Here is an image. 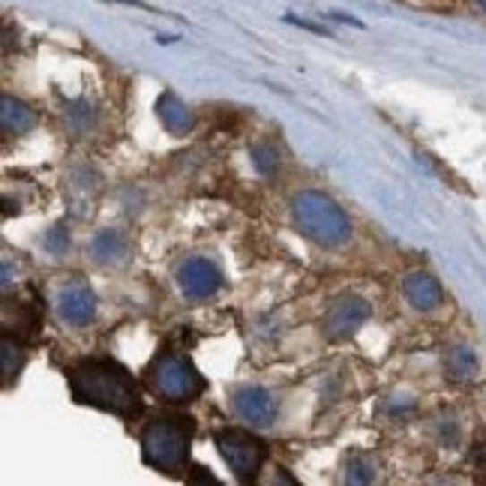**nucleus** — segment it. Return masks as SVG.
<instances>
[{
  "label": "nucleus",
  "mask_w": 486,
  "mask_h": 486,
  "mask_svg": "<svg viewBox=\"0 0 486 486\" xmlns=\"http://www.w3.org/2000/svg\"><path fill=\"white\" fill-rule=\"evenodd\" d=\"M195 421L186 414H157L141 430V459L162 474H183L190 463Z\"/></svg>",
  "instance_id": "nucleus-2"
},
{
  "label": "nucleus",
  "mask_w": 486,
  "mask_h": 486,
  "mask_svg": "<svg viewBox=\"0 0 486 486\" xmlns=\"http://www.w3.org/2000/svg\"><path fill=\"white\" fill-rule=\"evenodd\" d=\"M0 357H4V375H6V381H13L15 375L21 372V363H24V352H21L19 339H13L10 334H4V343H0Z\"/></svg>",
  "instance_id": "nucleus-15"
},
{
  "label": "nucleus",
  "mask_w": 486,
  "mask_h": 486,
  "mask_svg": "<svg viewBox=\"0 0 486 486\" xmlns=\"http://www.w3.org/2000/svg\"><path fill=\"white\" fill-rule=\"evenodd\" d=\"M46 246L55 255H64V250L70 246V234H66V228L64 226H55L51 232L46 234Z\"/></svg>",
  "instance_id": "nucleus-18"
},
{
  "label": "nucleus",
  "mask_w": 486,
  "mask_h": 486,
  "mask_svg": "<svg viewBox=\"0 0 486 486\" xmlns=\"http://www.w3.org/2000/svg\"><path fill=\"white\" fill-rule=\"evenodd\" d=\"M190 481H192V483H204V481H208V483H217V477H213V474H204V468H199V474H192Z\"/></svg>",
  "instance_id": "nucleus-21"
},
{
  "label": "nucleus",
  "mask_w": 486,
  "mask_h": 486,
  "mask_svg": "<svg viewBox=\"0 0 486 486\" xmlns=\"http://www.w3.org/2000/svg\"><path fill=\"white\" fill-rule=\"evenodd\" d=\"M252 166H255V172H261V175H274L277 168H279V153L274 144H255L252 148Z\"/></svg>",
  "instance_id": "nucleus-17"
},
{
  "label": "nucleus",
  "mask_w": 486,
  "mask_h": 486,
  "mask_svg": "<svg viewBox=\"0 0 486 486\" xmlns=\"http://www.w3.org/2000/svg\"><path fill=\"white\" fill-rule=\"evenodd\" d=\"M0 124H4V132H30L37 126V115L30 112V106H24L21 99L4 97L0 99Z\"/></svg>",
  "instance_id": "nucleus-12"
},
{
  "label": "nucleus",
  "mask_w": 486,
  "mask_h": 486,
  "mask_svg": "<svg viewBox=\"0 0 486 486\" xmlns=\"http://www.w3.org/2000/svg\"><path fill=\"white\" fill-rule=\"evenodd\" d=\"M232 399H234L237 414H241L246 423L259 426V430H264V426L274 423V417H277V403H274V396H270L264 388H255V385L234 388Z\"/></svg>",
  "instance_id": "nucleus-8"
},
{
  "label": "nucleus",
  "mask_w": 486,
  "mask_h": 486,
  "mask_svg": "<svg viewBox=\"0 0 486 486\" xmlns=\"http://www.w3.org/2000/svg\"><path fill=\"white\" fill-rule=\"evenodd\" d=\"M213 441H217V450L223 454L226 463L232 465L237 481L250 483L259 477L264 459H268V445H264L261 439H255L252 432H246V430L226 426V430L213 432Z\"/></svg>",
  "instance_id": "nucleus-5"
},
{
  "label": "nucleus",
  "mask_w": 486,
  "mask_h": 486,
  "mask_svg": "<svg viewBox=\"0 0 486 486\" xmlns=\"http://www.w3.org/2000/svg\"><path fill=\"white\" fill-rule=\"evenodd\" d=\"M472 459H474V465L481 468V472H486V445H477V448H474V454H472Z\"/></svg>",
  "instance_id": "nucleus-20"
},
{
  "label": "nucleus",
  "mask_w": 486,
  "mask_h": 486,
  "mask_svg": "<svg viewBox=\"0 0 486 486\" xmlns=\"http://www.w3.org/2000/svg\"><path fill=\"white\" fill-rule=\"evenodd\" d=\"M117 4H126V6H139V10H153V6H148L144 0H117Z\"/></svg>",
  "instance_id": "nucleus-23"
},
{
  "label": "nucleus",
  "mask_w": 486,
  "mask_h": 486,
  "mask_svg": "<svg viewBox=\"0 0 486 486\" xmlns=\"http://www.w3.org/2000/svg\"><path fill=\"white\" fill-rule=\"evenodd\" d=\"M370 303L363 301L361 294H345L330 306L328 315L321 321V330L330 343H343V339H352L357 330L363 328V321L370 319Z\"/></svg>",
  "instance_id": "nucleus-6"
},
{
  "label": "nucleus",
  "mask_w": 486,
  "mask_h": 486,
  "mask_svg": "<svg viewBox=\"0 0 486 486\" xmlns=\"http://www.w3.org/2000/svg\"><path fill=\"white\" fill-rule=\"evenodd\" d=\"M474 4H477V6H481V10L486 13V0H474Z\"/></svg>",
  "instance_id": "nucleus-24"
},
{
  "label": "nucleus",
  "mask_w": 486,
  "mask_h": 486,
  "mask_svg": "<svg viewBox=\"0 0 486 486\" xmlns=\"http://www.w3.org/2000/svg\"><path fill=\"white\" fill-rule=\"evenodd\" d=\"M57 312H61V319L66 324L81 328V324L93 321V315H97V297H93L90 288L70 286V288H64L61 297H57Z\"/></svg>",
  "instance_id": "nucleus-9"
},
{
  "label": "nucleus",
  "mask_w": 486,
  "mask_h": 486,
  "mask_svg": "<svg viewBox=\"0 0 486 486\" xmlns=\"http://www.w3.org/2000/svg\"><path fill=\"white\" fill-rule=\"evenodd\" d=\"M130 252V243L121 232H99L90 243V255L99 264H121Z\"/></svg>",
  "instance_id": "nucleus-13"
},
{
  "label": "nucleus",
  "mask_w": 486,
  "mask_h": 486,
  "mask_svg": "<svg viewBox=\"0 0 486 486\" xmlns=\"http://www.w3.org/2000/svg\"><path fill=\"white\" fill-rule=\"evenodd\" d=\"M148 381L153 394L162 396L166 403H192V399H199L208 390L204 375L195 370L190 357L177 352H162L153 357Z\"/></svg>",
  "instance_id": "nucleus-4"
},
{
  "label": "nucleus",
  "mask_w": 486,
  "mask_h": 486,
  "mask_svg": "<svg viewBox=\"0 0 486 486\" xmlns=\"http://www.w3.org/2000/svg\"><path fill=\"white\" fill-rule=\"evenodd\" d=\"M403 292L408 297V303H412L414 310H421V312L436 310V306L445 301V292H441L439 279L430 277V274H412L405 279Z\"/></svg>",
  "instance_id": "nucleus-10"
},
{
  "label": "nucleus",
  "mask_w": 486,
  "mask_h": 486,
  "mask_svg": "<svg viewBox=\"0 0 486 486\" xmlns=\"http://www.w3.org/2000/svg\"><path fill=\"white\" fill-rule=\"evenodd\" d=\"M292 217L297 232L310 237L312 243L328 246V250H337L352 237V223H348L345 210L324 192H297L292 201Z\"/></svg>",
  "instance_id": "nucleus-3"
},
{
  "label": "nucleus",
  "mask_w": 486,
  "mask_h": 486,
  "mask_svg": "<svg viewBox=\"0 0 486 486\" xmlns=\"http://www.w3.org/2000/svg\"><path fill=\"white\" fill-rule=\"evenodd\" d=\"M177 286L190 301H204V297L217 294L223 286V274L217 270V264L208 259H190L177 268Z\"/></svg>",
  "instance_id": "nucleus-7"
},
{
  "label": "nucleus",
  "mask_w": 486,
  "mask_h": 486,
  "mask_svg": "<svg viewBox=\"0 0 486 486\" xmlns=\"http://www.w3.org/2000/svg\"><path fill=\"white\" fill-rule=\"evenodd\" d=\"M70 390L79 405L112 412L124 421H135L141 414V396L139 385L117 361L93 357V361L79 363L70 372Z\"/></svg>",
  "instance_id": "nucleus-1"
},
{
  "label": "nucleus",
  "mask_w": 486,
  "mask_h": 486,
  "mask_svg": "<svg viewBox=\"0 0 486 486\" xmlns=\"http://www.w3.org/2000/svg\"><path fill=\"white\" fill-rule=\"evenodd\" d=\"M445 370H448L450 381H472L477 375V357H474L472 348L459 345V348H454V352H448Z\"/></svg>",
  "instance_id": "nucleus-14"
},
{
  "label": "nucleus",
  "mask_w": 486,
  "mask_h": 486,
  "mask_svg": "<svg viewBox=\"0 0 486 486\" xmlns=\"http://www.w3.org/2000/svg\"><path fill=\"white\" fill-rule=\"evenodd\" d=\"M157 117L172 135H186V132H192V126H195V115L175 97L172 90H166L157 99Z\"/></svg>",
  "instance_id": "nucleus-11"
},
{
  "label": "nucleus",
  "mask_w": 486,
  "mask_h": 486,
  "mask_svg": "<svg viewBox=\"0 0 486 486\" xmlns=\"http://www.w3.org/2000/svg\"><path fill=\"white\" fill-rule=\"evenodd\" d=\"M286 21H288V24H297V28H303V30H312V33H328L324 28H319V24L303 21V19H294V15H286Z\"/></svg>",
  "instance_id": "nucleus-19"
},
{
  "label": "nucleus",
  "mask_w": 486,
  "mask_h": 486,
  "mask_svg": "<svg viewBox=\"0 0 486 486\" xmlns=\"http://www.w3.org/2000/svg\"><path fill=\"white\" fill-rule=\"evenodd\" d=\"M345 481L348 483H370L375 481V465L370 463V456L354 454L345 465Z\"/></svg>",
  "instance_id": "nucleus-16"
},
{
  "label": "nucleus",
  "mask_w": 486,
  "mask_h": 486,
  "mask_svg": "<svg viewBox=\"0 0 486 486\" xmlns=\"http://www.w3.org/2000/svg\"><path fill=\"white\" fill-rule=\"evenodd\" d=\"M334 19L345 21V24H354V28H363V21H357V19H352V15H345V13H334Z\"/></svg>",
  "instance_id": "nucleus-22"
}]
</instances>
